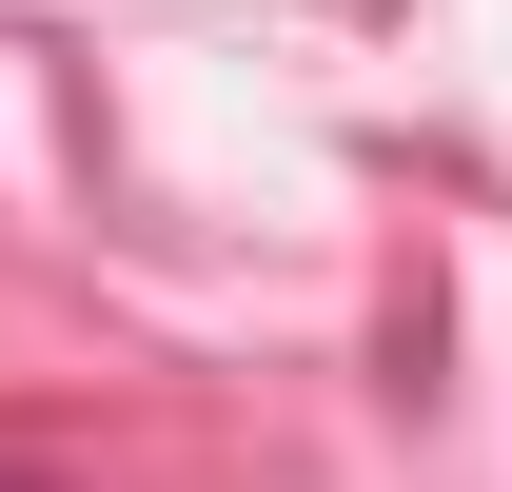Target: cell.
Segmentation results:
<instances>
[{"mask_svg":"<svg viewBox=\"0 0 512 492\" xmlns=\"http://www.w3.org/2000/svg\"><path fill=\"white\" fill-rule=\"evenodd\" d=\"M0 492H40V473H0Z\"/></svg>","mask_w":512,"mask_h":492,"instance_id":"cell-1","label":"cell"}]
</instances>
